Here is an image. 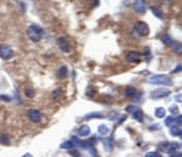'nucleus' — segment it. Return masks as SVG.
Returning a JSON list of instances; mask_svg holds the SVG:
<instances>
[{
  "instance_id": "obj_14",
  "label": "nucleus",
  "mask_w": 182,
  "mask_h": 157,
  "mask_svg": "<svg viewBox=\"0 0 182 157\" xmlns=\"http://www.w3.org/2000/svg\"><path fill=\"white\" fill-rule=\"evenodd\" d=\"M67 75H68V69H67V67L62 65L57 71V76H58V78H66Z\"/></svg>"
},
{
  "instance_id": "obj_7",
  "label": "nucleus",
  "mask_w": 182,
  "mask_h": 157,
  "mask_svg": "<svg viewBox=\"0 0 182 157\" xmlns=\"http://www.w3.org/2000/svg\"><path fill=\"white\" fill-rule=\"evenodd\" d=\"M28 117L32 122H40L41 120V114L39 112V110L37 109H32L28 111Z\"/></svg>"
},
{
  "instance_id": "obj_13",
  "label": "nucleus",
  "mask_w": 182,
  "mask_h": 157,
  "mask_svg": "<svg viewBox=\"0 0 182 157\" xmlns=\"http://www.w3.org/2000/svg\"><path fill=\"white\" fill-rule=\"evenodd\" d=\"M90 132H91L90 131V127L87 125H84V126H81L78 130V135L79 137H87L90 134Z\"/></svg>"
},
{
  "instance_id": "obj_20",
  "label": "nucleus",
  "mask_w": 182,
  "mask_h": 157,
  "mask_svg": "<svg viewBox=\"0 0 182 157\" xmlns=\"http://www.w3.org/2000/svg\"><path fill=\"white\" fill-rule=\"evenodd\" d=\"M171 47H172V50L175 51V53L182 54V44L181 42H174Z\"/></svg>"
},
{
  "instance_id": "obj_29",
  "label": "nucleus",
  "mask_w": 182,
  "mask_h": 157,
  "mask_svg": "<svg viewBox=\"0 0 182 157\" xmlns=\"http://www.w3.org/2000/svg\"><path fill=\"white\" fill-rule=\"evenodd\" d=\"M145 157H160V155L158 152H154V151H151V152H147Z\"/></svg>"
},
{
  "instance_id": "obj_36",
  "label": "nucleus",
  "mask_w": 182,
  "mask_h": 157,
  "mask_svg": "<svg viewBox=\"0 0 182 157\" xmlns=\"http://www.w3.org/2000/svg\"><path fill=\"white\" fill-rule=\"evenodd\" d=\"M22 157H33V155L32 154H26V155H23Z\"/></svg>"
},
{
  "instance_id": "obj_25",
  "label": "nucleus",
  "mask_w": 182,
  "mask_h": 157,
  "mask_svg": "<svg viewBox=\"0 0 182 157\" xmlns=\"http://www.w3.org/2000/svg\"><path fill=\"white\" fill-rule=\"evenodd\" d=\"M165 125L166 126H172V125H176V121H175V119L172 116H169V117L165 119Z\"/></svg>"
},
{
  "instance_id": "obj_24",
  "label": "nucleus",
  "mask_w": 182,
  "mask_h": 157,
  "mask_svg": "<svg viewBox=\"0 0 182 157\" xmlns=\"http://www.w3.org/2000/svg\"><path fill=\"white\" fill-rule=\"evenodd\" d=\"M97 117H103V115L101 114V112H91V114H89V115H86V119L87 120H90V119H97Z\"/></svg>"
},
{
  "instance_id": "obj_21",
  "label": "nucleus",
  "mask_w": 182,
  "mask_h": 157,
  "mask_svg": "<svg viewBox=\"0 0 182 157\" xmlns=\"http://www.w3.org/2000/svg\"><path fill=\"white\" fill-rule=\"evenodd\" d=\"M0 144H2V145H10V137L6 135V134L0 135Z\"/></svg>"
},
{
  "instance_id": "obj_4",
  "label": "nucleus",
  "mask_w": 182,
  "mask_h": 157,
  "mask_svg": "<svg viewBox=\"0 0 182 157\" xmlns=\"http://www.w3.org/2000/svg\"><path fill=\"white\" fill-rule=\"evenodd\" d=\"M57 45H58L60 50H61L63 53L71 52V50H72L71 41H69L67 38H64V36H61V38H58V39H57Z\"/></svg>"
},
{
  "instance_id": "obj_27",
  "label": "nucleus",
  "mask_w": 182,
  "mask_h": 157,
  "mask_svg": "<svg viewBox=\"0 0 182 157\" xmlns=\"http://www.w3.org/2000/svg\"><path fill=\"white\" fill-rule=\"evenodd\" d=\"M26 96L28 98H33L34 96H35V92H34V89L33 88H26Z\"/></svg>"
},
{
  "instance_id": "obj_3",
  "label": "nucleus",
  "mask_w": 182,
  "mask_h": 157,
  "mask_svg": "<svg viewBox=\"0 0 182 157\" xmlns=\"http://www.w3.org/2000/svg\"><path fill=\"white\" fill-rule=\"evenodd\" d=\"M134 33L137 36H147L149 34V27L146 22H136L134 26Z\"/></svg>"
},
{
  "instance_id": "obj_9",
  "label": "nucleus",
  "mask_w": 182,
  "mask_h": 157,
  "mask_svg": "<svg viewBox=\"0 0 182 157\" xmlns=\"http://www.w3.org/2000/svg\"><path fill=\"white\" fill-rule=\"evenodd\" d=\"M140 59H141V54L138 52H135V51H131L126 56V60L130 63H137V62H140Z\"/></svg>"
},
{
  "instance_id": "obj_23",
  "label": "nucleus",
  "mask_w": 182,
  "mask_h": 157,
  "mask_svg": "<svg viewBox=\"0 0 182 157\" xmlns=\"http://www.w3.org/2000/svg\"><path fill=\"white\" fill-rule=\"evenodd\" d=\"M96 93V88L94 86H87L86 87V96L87 97H94Z\"/></svg>"
},
{
  "instance_id": "obj_17",
  "label": "nucleus",
  "mask_w": 182,
  "mask_h": 157,
  "mask_svg": "<svg viewBox=\"0 0 182 157\" xmlns=\"http://www.w3.org/2000/svg\"><path fill=\"white\" fill-rule=\"evenodd\" d=\"M161 41H163L166 46H172V44H174V40L171 39V36H170L169 34H164V35L161 36Z\"/></svg>"
},
{
  "instance_id": "obj_34",
  "label": "nucleus",
  "mask_w": 182,
  "mask_h": 157,
  "mask_svg": "<svg viewBox=\"0 0 182 157\" xmlns=\"http://www.w3.org/2000/svg\"><path fill=\"white\" fill-rule=\"evenodd\" d=\"M175 121H176V125H180V126H181L182 125V115L181 116H177V119H176Z\"/></svg>"
},
{
  "instance_id": "obj_6",
  "label": "nucleus",
  "mask_w": 182,
  "mask_h": 157,
  "mask_svg": "<svg viewBox=\"0 0 182 157\" xmlns=\"http://www.w3.org/2000/svg\"><path fill=\"white\" fill-rule=\"evenodd\" d=\"M170 94V91L168 88H158L156 91H153L151 93V98L153 99H160V98H165Z\"/></svg>"
},
{
  "instance_id": "obj_12",
  "label": "nucleus",
  "mask_w": 182,
  "mask_h": 157,
  "mask_svg": "<svg viewBox=\"0 0 182 157\" xmlns=\"http://www.w3.org/2000/svg\"><path fill=\"white\" fill-rule=\"evenodd\" d=\"M74 148H76V144L73 143L72 139H71V140H67V141H64V143L61 144V149H63V150H68V151H71V150H73Z\"/></svg>"
},
{
  "instance_id": "obj_28",
  "label": "nucleus",
  "mask_w": 182,
  "mask_h": 157,
  "mask_svg": "<svg viewBox=\"0 0 182 157\" xmlns=\"http://www.w3.org/2000/svg\"><path fill=\"white\" fill-rule=\"evenodd\" d=\"M137 109H138V106H135V105H128L125 110H126L128 112H134V111L137 110Z\"/></svg>"
},
{
  "instance_id": "obj_16",
  "label": "nucleus",
  "mask_w": 182,
  "mask_h": 157,
  "mask_svg": "<svg viewBox=\"0 0 182 157\" xmlns=\"http://www.w3.org/2000/svg\"><path fill=\"white\" fill-rule=\"evenodd\" d=\"M136 93H137V89H136L135 87H131V86H129V87H126V88H125V96H126V97H129V98L135 97V96H136Z\"/></svg>"
},
{
  "instance_id": "obj_1",
  "label": "nucleus",
  "mask_w": 182,
  "mask_h": 157,
  "mask_svg": "<svg viewBox=\"0 0 182 157\" xmlns=\"http://www.w3.org/2000/svg\"><path fill=\"white\" fill-rule=\"evenodd\" d=\"M27 35H28L29 40H32L33 42H39L44 35V30L41 27L37 26V24H32L27 29Z\"/></svg>"
},
{
  "instance_id": "obj_31",
  "label": "nucleus",
  "mask_w": 182,
  "mask_h": 157,
  "mask_svg": "<svg viewBox=\"0 0 182 157\" xmlns=\"http://www.w3.org/2000/svg\"><path fill=\"white\" fill-rule=\"evenodd\" d=\"M174 100H176L177 103H182V94H176L175 98H174Z\"/></svg>"
},
{
  "instance_id": "obj_8",
  "label": "nucleus",
  "mask_w": 182,
  "mask_h": 157,
  "mask_svg": "<svg viewBox=\"0 0 182 157\" xmlns=\"http://www.w3.org/2000/svg\"><path fill=\"white\" fill-rule=\"evenodd\" d=\"M134 7H135V11H136L137 13H140V15H142V13L146 12V2L142 1V0H137V1H135Z\"/></svg>"
},
{
  "instance_id": "obj_10",
  "label": "nucleus",
  "mask_w": 182,
  "mask_h": 157,
  "mask_svg": "<svg viewBox=\"0 0 182 157\" xmlns=\"http://www.w3.org/2000/svg\"><path fill=\"white\" fill-rule=\"evenodd\" d=\"M62 97H63V91H62V88H56V89L52 92V100H53V102L61 100Z\"/></svg>"
},
{
  "instance_id": "obj_15",
  "label": "nucleus",
  "mask_w": 182,
  "mask_h": 157,
  "mask_svg": "<svg viewBox=\"0 0 182 157\" xmlns=\"http://www.w3.org/2000/svg\"><path fill=\"white\" fill-rule=\"evenodd\" d=\"M132 117H134L135 120H137L138 122H142V121H143V114H142V111H141L140 108L132 112Z\"/></svg>"
},
{
  "instance_id": "obj_2",
  "label": "nucleus",
  "mask_w": 182,
  "mask_h": 157,
  "mask_svg": "<svg viewBox=\"0 0 182 157\" xmlns=\"http://www.w3.org/2000/svg\"><path fill=\"white\" fill-rule=\"evenodd\" d=\"M148 83L151 85H160V86H171L172 81L168 75H153L148 78Z\"/></svg>"
},
{
  "instance_id": "obj_11",
  "label": "nucleus",
  "mask_w": 182,
  "mask_h": 157,
  "mask_svg": "<svg viewBox=\"0 0 182 157\" xmlns=\"http://www.w3.org/2000/svg\"><path fill=\"white\" fill-rule=\"evenodd\" d=\"M177 149H179V145H177V144H174V143L170 144V143H168L164 151H166L168 154H171V155H172V154H175V152L177 151Z\"/></svg>"
},
{
  "instance_id": "obj_30",
  "label": "nucleus",
  "mask_w": 182,
  "mask_h": 157,
  "mask_svg": "<svg viewBox=\"0 0 182 157\" xmlns=\"http://www.w3.org/2000/svg\"><path fill=\"white\" fill-rule=\"evenodd\" d=\"M170 112H171L172 115H174V114L176 115V114L179 112V108H177V106H171V108H170Z\"/></svg>"
},
{
  "instance_id": "obj_33",
  "label": "nucleus",
  "mask_w": 182,
  "mask_h": 157,
  "mask_svg": "<svg viewBox=\"0 0 182 157\" xmlns=\"http://www.w3.org/2000/svg\"><path fill=\"white\" fill-rule=\"evenodd\" d=\"M181 70H182V65H177L176 68H174V69H172V71H171V73H174V74H175V73H179V71H181Z\"/></svg>"
},
{
  "instance_id": "obj_5",
  "label": "nucleus",
  "mask_w": 182,
  "mask_h": 157,
  "mask_svg": "<svg viewBox=\"0 0 182 157\" xmlns=\"http://www.w3.org/2000/svg\"><path fill=\"white\" fill-rule=\"evenodd\" d=\"M12 56H14V51H12V49L10 46H7V45H0V58L7 60V59L12 58Z\"/></svg>"
},
{
  "instance_id": "obj_26",
  "label": "nucleus",
  "mask_w": 182,
  "mask_h": 157,
  "mask_svg": "<svg viewBox=\"0 0 182 157\" xmlns=\"http://www.w3.org/2000/svg\"><path fill=\"white\" fill-rule=\"evenodd\" d=\"M170 133H171L172 135H180V134H182V130H180L179 127H171Z\"/></svg>"
},
{
  "instance_id": "obj_32",
  "label": "nucleus",
  "mask_w": 182,
  "mask_h": 157,
  "mask_svg": "<svg viewBox=\"0 0 182 157\" xmlns=\"http://www.w3.org/2000/svg\"><path fill=\"white\" fill-rule=\"evenodd\" d=\"M0 99H2V100H4V102H6V103L11 102V98H10V97H7V96H0Z\"/></svg>"
},
{
  "instance_id": "obj_22",
  "label": "nucleus",
  "mask_w": 182,
  "mask_h": 157,
  "mask_svg": "<svg viewBox=\"0 0 182 157\" xmlns=\"http://www.w3.org/2000/svg\"><path fill=\"white\" fill-rule=\"evenodd\" d=\"M151 10H152L153 15L157 16L158 18H163V12H161V10H160V9H158V7H156V6H152V7H151Z\"/></svg>"
},
{
  "instance_id": "obj_18",
  "label": "nucleus",
  "mask_w": 182,
  "mask_h": 157,
  "mask_svg": "<svg viewBox=\"0 0 182 157\" xmlns=\"http://www.w3.org/2000/svg\"><path fill=\"white\" fill-rule=\"evenodd\" d=\"M165 114H166V110L164 108H157L156 110H154V115H156V117H158V119L165 117Z\"/></svg>"
},
{
  "instance_id": "obj_35",
  "label": "nucleus",
  "mask_w": 182,
  "mask_h": 157,
  "mask_svg": "<svg viewBox=\"0 0 182 157\" xmlns=\"http://www.w3.org/2000/svg\"><path fill=\"white\" fill-rule=\"evenodd\" d=\"M69 154H71V155H73V156H77V157L80 155V154H79V151H73V150H71V151H69Z\"/></svg>"
},
{
  "instance_id": "obj_19",
  "label": "nucleus",
  "mask_w": 182,
  "mask_h": 157,
  "mask_svg": "<svg viewBox=\"0 0 182 157\" xmlns=\"http://www.w3.org/2000/svg\"><path fill=\"white\" fill-rule=\"evenodd\" d=\"M109 128L106 126V125H100L99 126V133L101 134V135H108L109 134Z\"/></svg>"
}]
</instances>
